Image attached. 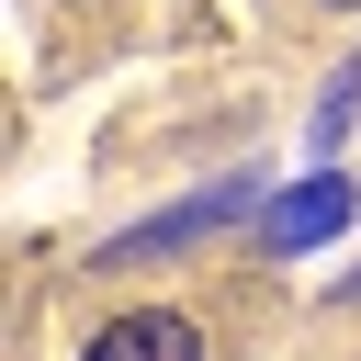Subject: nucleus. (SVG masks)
Wrapping results in <instances>:
<instances>
[{"label": "nucleus", "mask_w": 361, "mask_h": 361, "mask_svg": "<svg viewBox=\"0 0 361 361\" xmlns=\"http://www.w3.org/2000/svg\"><path fill=\"white\" fill-rule=\"evenodd\" d=\"M248 203H259V180H214V192L169 203V214H147V226L102 237V271H135V259H158V248H180V237H203V226H226V214H248Z\"/></svg>", "instance_id": "f257e3e1"}, {"label": "nucleus", "mask_w": 361, "mask_h": 361, "mask_svg": "<svg viewBox=\"0 0 361 361\" xmlns=\"http://www.w3.org/2000/svg\"><path fill=\"white\" fill-rule=\"evenodd\" d=\"M338 226H350V180H338V169H316V180H293V192L259 214V248H271V259H305V248H316V237H338Z\"/></svg>", "instance_id": "f03ea898"}, {"label": "nucleus", "mask_w": 361, "mask_h": 361, "mask_svg": "<svg viewBox=\"0 0 361 361\" xmlns=\"http://www.w3.org/2000/svg\"><path fill=\"white\" fill-rule=\"evenodd\" d=\"M79 361H203V327H192V316H169V305H135V316L90 327V350H79Z\"/></svg>", "instance_id": "7ed1b4c3"}, {"label": "nucleus", "mask_w": 361, "mask_h": 361, "mask_svg": "<svg viewBox=\"0 0 361 361\" xmlns=\"http://www.w3.org/2000/svg\"><path fill=\"white\" fill-rule=\"evenodd\" d=\"M350 113H361V56H350V68H338V90L316 102V147H338V135H350Z\"/></svg>", "instance_id": "20e7f679"}, {"label": "nucleus", "mask_w": 361, "mask_h": 361, "mask_svg": "<svg viewBox=\"0 0 361 361\" xmlns=\"http://www.w3.org/2000/svg\"><path fill=\"white\" fill-rule=\"evenodd\" d=\"M350 293H361V271H350V282H338V305H350Z\"/></svg>", "instance_id": "39448f33"}]
</instances>
